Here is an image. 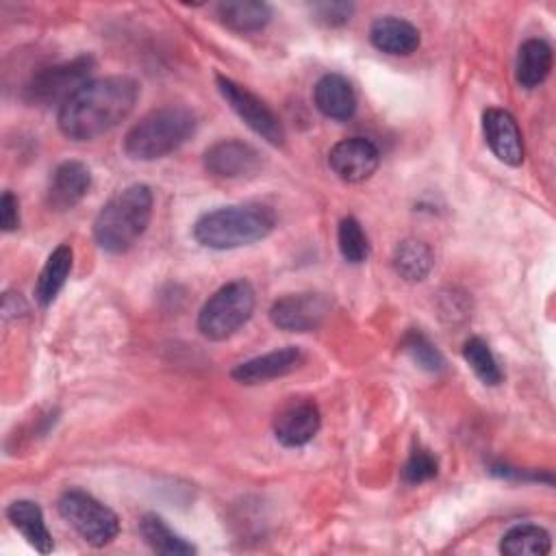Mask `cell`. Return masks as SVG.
Listing matches in <instances>:
<instances>
[{
  "mask_svg": "<svg viewBox=\"0 0 556 556\" xmlns=\"http://www.w3.org/2000/svg\"><path fill=\"white\" fill-rule=\"evenodd\" d=\"M139 98L137 80L104 76L85 83L59 109V130L72 141H91L124 122Z\"/></svg>",
  "mask_w": 556,
  "mask_h": 556,
  "instance_id": "cell-1",
  "label": "cell"
},
{
  "mask_svg": "<svg viewBox=\"0 0 556 556\" xmlns=\"http://www.w3.org/2000/svg\"><path fill=\"white\" fill-rule=\"evenodd\" d=\"M276 228V213L261 202L219 206L198 217L193 237L211 250H235L265 239Z\"/></svg>",
  "mask_w": 556,
  "mask_h": 556,
  "instance_id": "cell-2",
  "label": "cell"
},
{
  "mask_svg": "<svg viewBox=\"0 0 556 556\" xmlns=\"http://www.w3.org/2000/svg\"><path fill=\"white\" fill-rule=\"evenodd\" d=\"M154 195L148 185H130L117 191L93 219V239L109 254H124L146 232Z\"/></svg>",
  "mask_w": 556,
  "mask_h": 556,
  "instance_id": "cell-3",
  "label": "cell"
},
{
  "mask_svg": "<svg viewBox=\"0 0 556 556\" xmlns=\"http://www.w3.org/2000/svg\"><path fill=\"white\" fill-rule=\"evenodd\" d=\"M195 115L182 104H167L146 113L124 137V152L132 161H154L176 152L195 132Z\"/></svg>",
  "mask_w": 556,
  "mask_h": 556,
  "instance_id": "cell-4",
  "label": "cell"
},
{
  "mask_svg": "<svg viewBox=\"0 0 556 556\" xmlns=\"http://www.w3.org/2000/svg\"><path fill=\"white\" fill-rule=\"evenodd\" d=\"M256 293L254 287L239 278L219 287L200 308L198 330L211 341H224L232 337L254 313Z\"/></svg>",
  "mask_w": 556,
  "mask_h": 556,
  "instance_id": "cell-5",
  "label": "cell"
},
{
  "mask_svg": "<svg viewBox=\"0 0 556 556\" xmlns=\"http://www.w3.org/2000/svg\"><path fill=\"white\" fill-rule=\"evenodd\" d=\"M93 67L96 61L89 54H78L70 61L43 67L35 72L24 85V100L39 106H48L54 102L65 104L85 83H89Z\"/></svg>",
  "mask_w": 556,
  "mask_h": 556,
  "instance_id": "cell-6",
  "label": "cell"
},
{
  "mask_svg": "<svg viewBox=\"0 0 556 556\" xmlns=\"http://www.w3.org/2000/svg\"><path fill=\"white\" fill-rule=\"evenodd\" d=\"M56 506L61 517L93 547L109 545L119 532L117 515L80 489H67Z\"/></svg>",
  "mask_w": 556,
  "mask_h": 556,
  "instance_id": "cell-7",
  "label": "cell"
},
{
  "mask_svg": "<svg viewBox=\"0 0 556 556\" xmlns=\"http://www.w3.org/2000/svg\"><path fill=\"white\" fill-rule=\"evenodd\" d=\"M215 83H217V89H219L222 98L243 119V124L250 130H254L258 137H263L271 146H282L285 143L282 122L271 111V106L267 102H263L256 93H252L248 87L235 83L228 76L217 74Z\"/></svg>",
  "mask_w": 556,
  "mask_h": 556,
  "instance_id": "cell-8",
  "label": "cell"
},
{
  "mask_svg": "<svg viewBox=\"0 0 556 556\" xmlns=\"http://www.w3.org/2000/svg\"><path fill=\"white\" fill-rule=\"evenodd\" d=\"M328 313L330 302L326 295L315 291H302L278 298L269 308V319L280 330L308 332L321 326Z\"/></svg>",
  "mask_w": 556,
  "mask_h": 556,
  "instance_id": "cell-9",
  "label": "cell"
},
{
  "mask_svg": "<svg viewBox=\"0 0 556 556\" xmlns=\"http://www.w3.org/2000/svg\"><path fill=\"white\" fill-rule=\"evenodd\" d=\"M321 415L313 400L293 397L287 400L274 415L271 430L280 445L285 447H302L306 445L319 430Z\"/></svg>",
  "mask_w": 556,
  "mask_h": 556,
  "instance_id": "cell-10",
  "label": "cell"
},
{
  "mask_svg": "<svg viewBox=\"0 0 556 556\" xmlns=\"http://www.w3.org/2000/svg\"><path fill=\"white\" fill-rule=\"evenodd\" d=\"M261 165V152L241 139H222L204 152V169L215 178H248L254 176Z\"/></svg>",
  "mask_w": 556,
  "mask_h": 556,
  "instance_id": "cell-11",
  "label": "cell"
},
{
  "mask_svg": "<svg viewBox=\"0 0 556 556\" xmlns=\"http://www.w3.org/2000/svg\"><path fill=\"white\" fill-rule=\"evenodd\" d=\"M328 165L343 182H363L380 165V150L365 137H348L332 146Z\"/></svg>",
  "mask_w": 556,
  "mask_h": 556,
  "instance_id": "cell-12",
  "label": "cell"
},
{
  "mask_svg": "<svg viewBox=\"0 0 556 556\" xmlns=\"http://www.w3.org/2000/svg\"><path fill=\"white\" fill-rule=\"evenodd\" d=\"M482 132L491 152L506 165L519 167L523 163V141L515 117L506 109H486L482 113Z\"/></svg>",
  "mask_w": 556,
  "mask_h": 556,
  "instance_id": "cell-13",
  "label": "cell"
},
{
  "mask_svg": "<svg viewBox=\"0 0 556 556\" xmlns=\"http://www.w3.org/2000/svg\"><path fill=\"white\" fill-rule=\"evenodd\" d=\"M302 363H304L302 350L295 345H287V348H278L267 354L239 363L230 371V376L241 384H261L295 371Z\"/></svg>",
  "mask_w": 556,
  "mask_h": 556,
  "instance_id": "cell-14",
  "label": "cell"
},
{
  "mask_svg": "<svg viewBox=\"0 0 556 556\" xmlns=\"http://www.w3.org/2000/svg\"><path fill=\"white\" fill-rule=\"evenodd\" d=\"M91 187V172L80 161H65L56 165L48 182V206L52 211L74 208Z\"/></svg>",
  "mask_w": 556,
  "mask_h": 556,
  "instance_id": "cell-15",
  "label": "cell"
},
{
  "mask_svg": "<svg viewBox=\"0 0 556 556\" xmlns=\"http://www.w3.org/2000/svg\"><path fill=\"white\" fill-rule=\"evenodd\" d=\"M369 41L376 50L393 56H408L419 48V30L408 20L387 15L378 17L369 28Z\"/></svg>",
  "mask_w": 556,
  "mask_h": 556,
  "instance_id": "cell-16",
  "label": "cell"
},
{
  "mask_svg": "<svg viewBox=\"0 0 556 556\" xmlns=\"http://www.w3.org/2000/svg\"><path fill=\"white\" fill-rule=\"evenodd\" d=\"M315 106L328 119L345 122L356 113V93L348 78L341 74H326L315 83L313 89Z\"/></svg>",
  "mask_w": 556,
  "mask_h": 556,
  "instance_id": "cell-17",
  "label": "cell"
},
{
  "mask_svg": "<svg viewBox=\"0 0 556 556\" xmlns=\"http://www.w3.org/2000/svg\"><path fill=\"white\" fill-rule=\"evenodd\" d=\"M7 519L26 539V543L35 547L39 554H50L54 549V541L43 521V513L39 504L30 500H15L7 506Z\"/></svg>",
  "mask_w": 556,
  "mask_h": 556,
  "instance_id": "cell-18",
  "label": "cell"
},
{
  "mask_svg": "<svg viewBox=\"0 0 556 556\" xmlns=\"http://www.w3.org/2000/svg\"><path fill=\"white\" fill-rule=\"evenodd\" d=\"M554 54L547 41L543 39H528L519 46L515 76L523 89L539 87L552 72Z\"/></svg>",
  "mask_w": 556,
  "mask_h": 556,
  "instance_id": "cell-19",
  "label": "cell"
},
{
  "mask_svg": "<svg viewBox=\"0 0 556 556\" xmlns=\"http://www.w3.org/2000/svg\"><path fill=\"white\" fill-rule=\"evenodd\" d=\"M217 17L235 33H256L269 24L271 7L258 0H226L217 4Z\"/></svg>",
  "mask_w": 556,
  "mask_h": 556,
  "instance_id": "cell-20",
  "label": "cell"
},
{
  "mask_svg": "<svg viewBox=\"0 0 556 556\" xmlns=\"http://www.w3.org/2000/svg\"><path fill=\"white\" fill-rule=\"evenodd\" d=\"M72 263H74V252L67 243H61L52 250L43 269L39 271L37 287H35V298L41 306L52 304V300L59 295V291L63 289L72 271Z\"/></svg>",
  "mask_w": 556,
  "mask_h": 556,
  "instance_id": "cell-21",
  "label": "cell"
},
{
  "mask_svg": "<svg viewBox=\"0 0 556 556\" xmlns=\"http://www.w3.org/2000/svg\"><path fill=\"white\" fill-rule=\"evenodd\" d=\"M139 532H141V539L146 541V545L156 552V554H163V556H189V554H195V547L185 541L180 534H176L163 517L154 515V513H148L141 517L139 521Z\"/></svg>",
  "mask_w": 556,
  "mask_h": 556,
  "instance_id": "cell-22",
  "label": "cell"
},
{
  "mask_svg": "<svg viewBox=\"0 0 556 556\" xmlns=\"http://www.w3.org/2000/svg\"><path fill=\"white\" fill-rule=\"evenodd\" d=\"M432 263L430 245L419 239H404L393 250V269L406 282H421L430 274Z\"/></svg>",
  "mask_w": 556,
  "mask_h": 556,
  "instance_id": "cell-23",
  "label": "cell"
},
{
  "mask_svg": "<svg viewBox=\"0 0 556 556\" xmlns=\"http://www.w3.org/2000/svg\"><path fill=\"white\" fill-rule=\"evenodd\" d=\"M549 549L552 539L547 530L534 523L515 526L500 541V552L506 556H545Z\"/></svg>",
  "mask_w": 556,
  "mask_h": 556,
  "instance_id": "cell-24",
  "label": "cell"
},
{
  "mask_svg": "<svg viewBox=\"0 0 556 556\" xmlns=\"http://www.w3.org/2000/svg\"><path fill=\"white\" fill-rule=\"evenodd\" d=\"M400 345L410 356V361L417 363L421 369H426L430 374H439L445 369L443 354L421 330H417V328L406 330Z\"/></svg>",
  "mask_w": 556,
  "mask_h": 556,
  "instance_id": "cell-25",
  "label": "cell"
},
{
  "mask_svg": "<svg viewBox=\"0 0 556 556\" xmlns=\"http://www.w3.org/2000/svg\"><path fill=\"white\" fill-rule=\"evenodd\" d=\"M463 358L469 363V367L473 369V374L489 387H495L502 382V369L493 356V352L489 350L486 341H482L480 337H471L465 341L463 345Z\"/></svg>",
  "mask_w": 556,
  "mask_h": 556,
  "instance_id": "cell-26",
  "label": "cell"
},
{
  "mask_svg": "<svg viewBox=\"0 0 556 556\" xmlns=\"http://www.w3.org/2000/svg\"><path fill=\"white\" fill-rule=\"evenodd\" d=\"M337 241H339V252L348 263L358 265V263L367 261L369 241H367V235H365V230H363V226L356 217L348 215L339 222Z\"/></svg>",
  "mask_w": 556,
  "mask_h": 556,
  "instance_id": "cell-27",
  "label": "cell"
},
{
  "mask_svg": "<svg viewBox=\"0 0 556 556\" xmlns=\"http://www.w3.org/2000/svg\"><path fill=\"white\" fill-rule=\"evenodd\" d=\"M437 471H439L437 458L428 450L417 447L410 452L408 460L402 467V480L406 484H421V482L432 480L437 476Z\"/></svg>",
  "mask_w": 556,
  "mask_h": 556,
  "instance_id": "cell-28",
  "label": "cell"
},
{
  "mask_svg": "<svg viewBox=\"0 0 556 556\" xmlns=\"http://www.w3.org/2000/svg\"><path fill=\"white\" fill-rule=\"evenodd\" d=\"M352 13H354V4H350V2H315L311 7L313 20L324 26H330V28L348 24Z\"/></svg>",
  "mask_w": 556,
  "mask_h": 556,
  "instance_id": "cell-29",
  "label": "cell"
},
{
  "mask_svg": "<svg viewBox=\"0 0 556 556\" xmlns=\"http://www.w3.org/2000/svg\"><path fill=\"white\" fill-rule=\"evenodd\" d=\"M0 226L4 232L20 228V204L11 191H4L0 198Z\"/></svg>",
  "mask_w": 556,
  "mask_h": 556,
  "instance_id": "cell-30",
  "label": "cell"
}]
</instances>
